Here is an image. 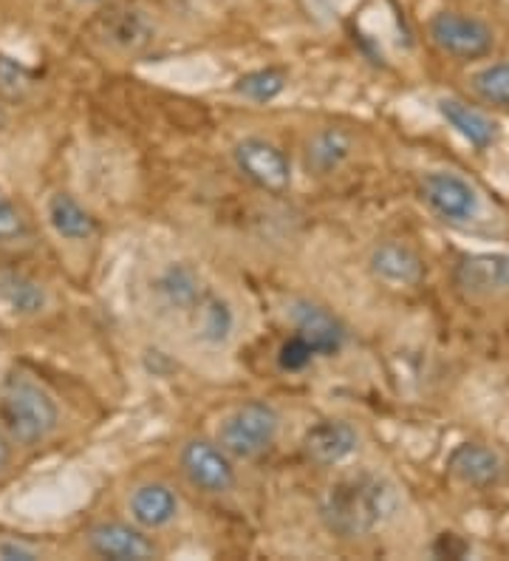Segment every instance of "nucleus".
<instances>
[{"mask_svg":"<svg viewBox=\"0 0 509 561\" xmlns=\"http://www.w3.org/2000/svg\"><path fill=\"white\" fill-rule=\"evenodd\" d=\"M400 511V493L385 477L348 473L323 491L317 514L337 539H366L377 534Z\"/></svg>","mask_w":509,"mask_h":561,"instance_id":"f257e3e1","label":"nucleus"},{"mask_svg":"<svg viewBox=\"0 0 509 561\" xmlns=\"http://www.w3.org/2000/svg\"><path fill=\"white\" fill-rule=\"evenodd\" d=\"M0 423L18 445H37L57 432L60 411L41 383L12 375L0 391Z\"/></svg>","mask_w":509,"mask_h":561,"instance_id":"f03ea898","label":"nucleus"},{"mask_svg":"<svg viewBox=\"0 0 509 561\" xmlns=\"http://www.w3.org/2000/svg\"><path fill=\"white\" fill-rule=\"evenodd\" d=\"M280 432V414L266 400L238 405L218 428V445L235 459H255L275 445Z\"/></svg>","mask_w":509,"mask_h":561,"instance_id":"7ed1b4c3","label":"nucleus"},{"mask_svg":"<svg viewBox=\"0 0 509 561\" xmlns=\"http://www.w3.org/2000/svg\"><path fill=\"white\" fill-rule=\"evenodd\" d=\"M430 41L444 51V55L455 57V60H482L493 51L496 46V35L493 28L475 18V14L453 12V9H444V12L433 14L430 18Z\"/></svg>","mask_w":509,"mask_h":561,"instance_id":"20e7f679","label":"nucleus"},{"mask_svg":"<svg viewBox=\"0 0 509 561\" xmlns=\"http://www.w3.org/2000/svg\"><path fill=\"white\" fill-rule=\"evenodd\" d=\"M232 159H235L238 171L244 173L252 185L261 187V191L280 196V193L292 187V162L269 139L250 137L244 142H238Z\"/></svg>","mask_w":509,"mask_h":561,"instance_id":"39448f33","label":"nucleus"},{"mask_svg":"<svg viewBox=\"0 0 509 561\" xmlns=\"http://www.w3.org/2000/svg\"><path fill=\"white\" fill-rule=\"evenodd\" d=\"M421 199L439 219L450 225H467L482 210L478 191L467 179L450 171H433L421 179Z\"/></svg>","mask_w":509,"mask_h":561,"instance_id":"423d86ee","label":"nucleus"},{"mask_svg":"<svg viewBox=\"0 0 509 561\" xmlns=\"http://www.w3.org/2000/svg\"><path fill=\"white\" fill-rule=\"evenodd\" d=\"M182 471L193 488L204 493H230L238 482L232 457L216 443L193 439L182 448Z\"/></svg>","mask_w":509,"mask_h":561,"instance_id":"0eeeda50","label":"nucleus"},{"mask_svg":"<svg viewBox=\"0 0 509 561\" xmlns=\"http://www.w3.org/2000/svg\"><path fill=\"white\" fill-rule=\"evenodd\" d=\"M303 457L317 468L343 466L360 448V432L348 420H320L303 434Z\"/></svg>","mask_w":509,"mask_h":561,"instance_id":"6e6552de","label":"nucleus"},{"mask_svg":"<svg viewBox=\"0 0 509 561\" xmlns=\"http://www.w3.org/2000/svg\"><path fill=\"white\" fill-rule=\"evenodd\" d=\"M289 316H292L294 329H298L294 335H300L312 346L314 357H334L343 352L348 332L343 321L334 312H328L326 307L312 301H294Z\"/></svg>","mask_w":509,"mask_h":561,"instance_id":"1a4fd4ad","label":"nucleus"},{"mask_svg":"<svg viewBox=\"0 0 509 561\" xmlns=\"http://www.w3.org/2000/svg\"><path fill=\"white\" fill-rule=\"evenodd\" d=\"M100 28V37L108 43L114 51H123V55H139L150 43L157 41V26L150 21L142 9L134 7H114L102 14L96 21Z\"/></svg>","mask_w":509,"mask_h":561,"instance_id":"9d476101","label":"nucleus"},{"mask_svg":"<svg viewBox=\"0 0 509 561\" xmlns=\"http://www.w3.org/2000/svg\"><path fill=\"white\" fill-rule=\"evenodd\" d=\"M89 548L111 561H150L159 556L157 545L139 527L125 522H100L91 527Z\"/></svg>","mask_w":509,"mask_h":561,"instance_id":"9b49d317","label":"nucleus"},{"mask_svg":"<svg viewBox=\"0 0 509 561\" xmlns=\"http://www.w3.org/2000/svg\"><path fill=\"white\" fill-rule=\"evenodd\" d=\"M448 468L455 480L464 482L470 488H496L504 480V466L501 454L493 451L489 445L482 443H462L450 454Z\"/></svg>","mask_w":509,"mask_h":561,"instance_id":"f8f14e48","label":"nucleus"},{"mask_svg":"<svg viewBox=\"0 0 509 561\" xmlns=\"http://www.w3.org/2000/svg\"><path fill=\"white\" fill-rule=\"evenodd\" d=\"M153 293L162 301V307L173 309V312H184L190 316L193 309L198 307L207 287H204V278L193 264L187 261H173L153 280Z\"/></svg>","mask_w":509,"mask_h":561,"instance_id":"ddd939ff","label":"nucleus"},{"mask_svg":"<svg viewBox=\"0 0 509 561\" xmlns=\"http://www.w3.org/2000/svg\"><path fill=\"white\" fill-rule=\"evenodd\" d=\"M371 273L391 287H416L425 278V261L405 241H382L373 247Z\"/></svg>","mask_w":509,"mask_h":561,"instance_id":"4468645a","label":"nucleus"},{"mask_svg":"<svg viewBox=\"0 0 509 561\" xmlns=\"http://www.w3.org/2000/svg\"><path fill=\"white\" fill-rule=\"evenodd\" d=\"M509 284V255L473 253L455 267V287L467 295H493Z\"/></svg>","mask_w":509,"mask_h":561,"instance_id":"2eb2a0df","label":"nucleus"},{"mask_svg":"<svg viewBox=\"0 0 509 561\" xmlns=\"http://www.w3.org/2000/svg\"><path fill=\"white\" fill-rule=\"evenodd\" d=\"M130 516L144 530H159L167 527L178 516L176 491L164 482H148L130 493Z\"/></svg>","mask_w":509,"mask_h":561,"instance_id":"dca6fc26","label":"nucleus"},{"mask_svg":"<svg viewBox=\"0 0 509 561\" xmlns=\"http://www.w3.org/2000/svg\"><path fill=\"white\" fill-rule=\"evenodd\" d=\"M439 114L444 117V123L459 134L462 139H467L473 148L484 151L489 145L498 139V123L496 119H489L484 111L473 108V105L462 103V100H441L439 103Z\"/></svg>","mask_w":509,"mask_h":561,"instance_id":"f3484780","label":"nucleus"},{"mask_svg":"<svg viewBox=\"0 0 509 561\" xmlns=\"http://www.w3.org/2000/svg\"><path fill=\"white\" fill-rule=\"evenodd\" d=\"M190 316L193 323H196V337L201 343H207V346H224L232 337L235 312H232L230 301H224L221 295H204Z\"/></svg>","mask_w":509,"mask_h":561,"instance_id":"a211bd4d","label":"nucleus"},{"mask_svg":"<svg viewBox=\"0 0 509 561\" xmlns=\"http://www.w3.org/2000/svg\"><path fill=\"white\" fill-rule=\"evenodd\" d=\"M48 225L66 241H89L96 236V219L68 193H55L48 199Z\"/></svg>","mask_w":509,"mask_h":561,"instance_id":"6ab92c4d","label":"nucleus"},{"mask_svg":"<svg viewBox=\"0 0 509 561\" xmlns=\"http://www.w3.org/2000/svg\"><path fill=\"white\" fill-rule=\"evenodd\" d=\"M354 142L343 128H323L317 130L305 148V168L317 176H328V173L339 171L346 159L351 157Z\"/></svg>","mask_w":509,"mask_h":561,"instance_id":"aec40b11","label":"nucleus"},{"mask_svg":"<svg viewBox=\"0 0 509 561\" xmlns=\"http://www.w3.org/2000/svg\"><path fill=\"white\" fill-rule=\"evenodd\" d=\"M0 301L12 309L14 316H41L48 304V295L41 280L23 273H0Z\"/></svg>","mask_w":509,"mask_h":561,"instance_id":"412c9836","label":"nucleus"},{"mask_svg":"<svg viewBox=\"0 0 509 561\" xmlns=\"http://www.w3.org/2000/svg\"><path fill=\"white\" fill-rule=\"evenodd\" d=\"M286 82H289V77H286L284 69H258L238 77L235 94L246 96L252 103H271V100H278L284 94Z\"/></svg>","mask_w":509,"mask_h":561,"instance_id":"4be33fe9","label":"nucleus"},{"mask_svg":"<svg viewBox=\"0 0 509 561\" xmlns=\"http://www.w3.org/2000/svg\"><path fill=\"white\" fill-rule=\"evenodd\" d=\"M473 91L484 103L507 108L509 105V62H493L473 75Z\"/></svg>","mask_w":509,"mask_h":561,"instance_id":"5701e85b","label":"nucleus"},{"mask_svg":"<svg viewBox=\"0 0 509 561\" xmlns=\"http://www.w3.org/2000/svg\"><path fill=\"white\" fill-rule=\"evenodd\" d=\"M314 352L312 346L303 341L300 335H292L289 341L280 346V355H278V363H280V369L284 371H303L309 363H312Z\"/></svg>","mask_w":509,"mask_h":561,"instance_id":"b1692460","label":"nucleus"},{"mask_svg":"<svg viewBox=\"0 0 509 561\" xmlns=\"http://www.w3.org/2000/svg\"><path fill=\"white\" fill-rule=\"evenodd\" d=\"M26 236V219L12 202L0 193V241H18Z\"/></svg>","mask_w":509,"mask_h":561,"instance_id":"393cba45","label":"nucleus"},{"mask_svg":"<svg viewBox=\"0 0 509 561\" xmlns=\"http://www.w3.org/2000/svg\"><path fill=\"white\" fill-rule=\"evenodd\" d=\"M28 85V75L21 62H14L12 57L0 55V89L9 94H21Z\"/></svg>","mask_w":509,"mask_h":561,"instance_id":"a878e982","label":"nucleus"},{"mask_svg":"<svg viewBox=\"0 0 509 561\" xmlns=\"http://www.w3.org/2000/svg\"><path fill=\"white\" fill-rule=\"evenodd\" d=\"M433 553L439 559H464L470 553V545L455 534H441L433 545Z\"/></svg>","mask_w":509,"mask_h":561,"instance_id":"bb28decb","label":"nucleus"},{"mask_svg":"<svg viewBox=\"0 0 509 561\" xmlns=\"http://www.w3.org/2000/svg\"><path fill=\"white\" fill-rule=\"evenodd\" d=\"M0 559L7 561H34L41 559L37 550L26 548V545H18V541H0Z\"/></svg>","mask_w":509,"mask_h":561,"instance_id":"cd10ccee","label":"nucleus"},{"mask_svg":"<svg viewBox=\"0 0 509 561\" xmlns=\"http://www.w3.org/2000/svg\"><path fill=\"white\" fill-rule=\"evenodd\" d=\"M9 462H12V445H9V439L0 434V473L7 471Z\"/></svg>","mask_w":509,"mask_h":561,"instance_id":"c85d7f7f","label":"nucleus"},{"mask_svg":"<svg viewBox=\"0 0 509 561\" xmlns=\"http://www.w3.org/2000/svg\"><path fill=\"white\" fill-rule=\"evenodd\" d=\"M82 3H105V0H82Z\"/></svg>","mask_w":509,"mask_h":561,"instance_id":"c756f323","label":"nucleus"}]
</instances>
